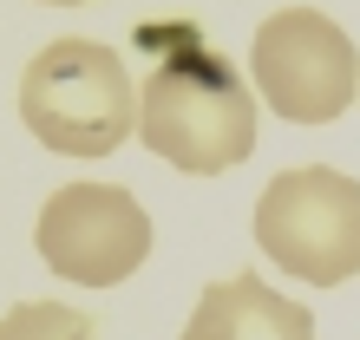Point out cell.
<instances>
[{
  "label": "cell",
  "mask_w": 360,
  "mask_h": 340,
  "mask_svg": "<svg viewBox=\"0 0 360 340\" xmlns=\"http://www.w3.org/2000/svg\"><path fill=\"white\" fill-rule=\"evenodd\" d=\"M138 138L184 177H223L256 151V98L223 53L184 39L138 92Z\"/></svg>",
  "instance_id": "obj_1"
},
{
  "label": "cell",
  "mask_w": 360,
  "mask_h": 340,
  "mask_svg": "<svg viewBox=\"0 0 360 340\" xmlns=\"http://www.w3.org/2000/svg\"><path fill=\"white\" fill-rule=\"evenodd\" d=\"M20 118L53 157H112L138 131V85L105 39H53L20 72Z\"/></svg>",
  "instance_id": "obj_2"
},
{
  "label": "cell",
  "mask_w": 360,
  "mask_h": 340,
  "mask_svg": "<svg viewBox=\"0 0 360 340\" xmlns=\"http://www.w3.org/2000/svg\"><path fill=\"white\" fill-rule=\"evenodd\" d=\"M256 249L295 282L341 288L360 275V183L334 164H295L256 197Z\"/></svg>",
  "instance_id": "obj_3"
},
{
  "label": "cell",
  "mask_w": 360,
  "mask_h": 340,
  "mask_svg": "<svg viewBox=\"0 0 360 340\" xmlns=\"http://www.w3.org/2000/svg\"><path fill=\"white\" fill-rule=\"evenodd\" d=\"M249 72L288 124H334L360 98V53L321 7H275L249 39Z\"/></svg>",
  "instance_id": "obj_4"
},
{
  "label": "cell",
  "mask_w": 360,
  "mask_h": 340,
  "mask_svg": "<svg viewBox=\"0 0 360 340\" xmlns=\"http://www.w3.org/2000/svg\"><path fill=\"white\" fill-rule=\"evenodd\" d=\"M33 249L59 282L118 288L151 255V209L124 183H66L39 203Z\"/></svg>",
  "instance_id": "obj_5"
},
{
  "label": "cell",
  "mask_w": 360,
  "mask_h": 340,
  "mask_svg": "<svg viewBox=\"0 0 360 340\" xmlns=\"http://www.w3.org/2000/svg\"><path fill=\"white\" fill-rule=\"evenodd\" d=\"M184 340H314V314L282 288H269L256 268H243L197 294Z\"/></svg>",
  "instance_id": "obj_6"
},
{
  "label": "cell",
  "mask_w": 360,
  "mask_h": 340,
  "mask_svg": "<svg viewBox=\"0 0 360 340\" xmlns=\"http://www.w3.org/2000/svg\"><path fill=\"white\" fill-rule=\"evenodd\" d=\"M0 340H105V334L92 327V314L66 301H20L0 314Z\"/></svg>",
  "instance_id": "obj_7"
},
{
  "label": "cell",
  "mask_w": 360,
  "mask_h": 340,
  "mask_svg": "<svg viewBox=\"0 0 360 340\" xmlns=\"http://www.w3.org/2000/svg\"><path fill=\"white\" fill-rule=\"evenodd\" d=\"M46 7H86V0H46Z\"/></svg>",
  "instance_id": "obj_8"
}]
</instances>
